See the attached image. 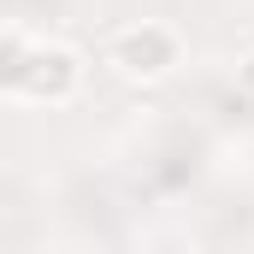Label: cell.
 <instances>
[{"instance_id": "obj_1", "label": "cell", "mask_w": 254, "mask_h": 254, "mask_svg": "<svg viewBox=\"0 0 254 254\" xmlns=\"http://www.w3.org/2000/svg\"><path fill=\"white\" fill-rule=\"evenodd\" d=\"M0 89L6 101H36V107H65L83 89V54L65 42H30L24 24H6V54H0Z\"/></svg>"}, {"instance_id": "obj_2", "label": "cell", "mask_w": 254, "mask_h": 254, "mask_svg": "<svg viewBox=\"0 0 254 254\" xmlns=\"http://www.w3.org/2000/svg\"><path fill=\"white\" fill-rule=\"evenodd\" d=\"M178 30H166V24H154V18H142V24H125V30H113L107 36V65H113V77H125V83H160L172 65H178Z\"/></svg>"}, {"instance_id": "obj_3", "label": "cell", "mask_w": 254, "mask_h": 254, "mask_svg": "<svg viewBox=\"0 0 254 254\" xmlns=\"http://www.w3.org/2000/svg\"><path fill=\"white\" fill-rule=\"evenodd\" d=\"M243 83H254V54H249V60H243Z\"/></svg>"}]
</instances>
